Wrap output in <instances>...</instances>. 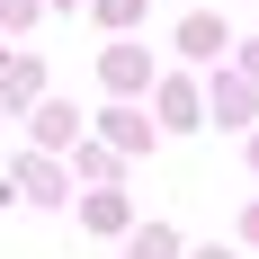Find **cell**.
Returning a JSON list of instances; mask_svg holds the SVG:
<instances>
[{"instance_id": "cell-1", "label": "cell", "mask_w": 259, "mask_h": 259, "mask_svg": "<svg viewBox=\"0 0 259 259\" xmlns=\"http://www.w3.org/2000/svg\"><path fill=\"white\" fill-rule=\"evenodd\" d=\"M99 90L107 99H143V90H152V54L134 45V36H116V45L99 54Z\"/></svg>"}, {"instance_id": "cell-9", "label": "cell", "mask_w": 259, "mask_h": 259, "mask_svg": "<svg viewBox=\"0 0 259 259\" xmlns=\"http://www.w3.org/2000/svg\"><path fill=\"white\" fill-rule=\"evenodd\" d=\"M152 107H161V125H197V107H206V99H197V90H188V80H161V90H152Z\"/></svg>"}, {"instance_id": "cell-13", "label": "cell", "mask_w": 259, "mask_h": 259, "mask_svg": "<svg viewBox=\"0 0 259 259\" xmlns=\"http://www.w3.org/2000/svg\"><path fill=\"white\" fill-rule=\"evenodd\" d=\"M36 18H45V0H0V27H9V36H27Z\"/></svg>"}, {"instance_id": "cell-16", "label": "cell", "mask_w": 259, "mask_h": 259, "mask_svg": "<svg viewBox=\"0 0 259 259\" xmlns=\"http://www.w3.org/2000/svg\"><path fill=\"white\" fill-rule=\"evenodd\" d=\"M241 241H259V206H241Z\"/></svg>"}, {"instance_id": "cell-12", "label": "cell", "mask_w": 259, "mask_h": 259, "mask_svg": "<svg viewBox=\"0 0 259 259\" xmlns=\"http://www.w3.org/2000/svg\"><path fill=\"white\" fill-rule=\"evenodd\" d=\"M72 161H80V179H90V188L116 179V152H107V143H72Z\"/></svg>"}, {"instance_id": "cell-5", "label": "cell", "mask_w": 259, "mask_h": 259, "mask_svg": "<svg viewBox=\"0 0 259 259\" xmlns=\"http://www.w3.org/2000/svg\"><path fill=\"white\" fill-rule=\"evenodd\" d=\"M36 143H45V152H72L80 143V107L72 99H36Z\"/></svg>"}, {"instance_id": "cell-7", "label": "cell", "mask_w": 259, "mask_h": 259, "mask_svg": "<svg viewBox=\"0 0 259 259\" xmlns=\"http://www.w3.org/2000/svg\"><path fill=\"white\" fill-rule=\"evenodd\" d=\"M224 45H233V36H224V18H214V9H188V18H179V54H197V63H214Z\"/></svg>"}, {"instance_id": "cell-15", "label": "cell", "mask_w": 259, "mask_h": 259, "mask_svg": "<svg viewBox=\"0 0 259 259\" xmlns=\"http://www.w3.org/2000/svg\"><path fill=\"white\" fill-rule=\"evenodd\" d=\"M179 259H241V250H224V241H197V250H179Z\"/></svg>"}, {"instance_id": "cell-8", "label": "cell", "mask_w": 259, "mask_h": 259, "mask_svg": "<svg viewBox=\"0 0 259 259\" xmlns=\"http://www.w3.org/2000/svg\"><path fill=\"white\" fill-rule=\"evenodd\" d=\"M188 241L170 233V224H125V259H179Z\"/></svg>"}, {"instance_id": "cell-17", "label": "cell", "mask_w": 259, "mask_h": 259, "mask_svg": "<svg viewBox=\"0 0 259 259\" xmlns=\"http://www.w3.org/2000/svg\"><path fill=\"white\" fill-rule=\"evenodd\" d=\"M45 9H72V18H80V9H90V0H45Z\"/></svg>"}, {"instance_id": "cell-11", "label": "cell", "mask_w": 259, "mask_h": 259, "mask_svg": "<svg viewBox=\"0 0 259 259\" xmlns=\"http://www.w3.org/2000/svg\"><path fill=\"white\" fill-rule=\"evenodd\" d=\"M143 9H152V0H90V18H99L107 36H125V27H143Z\"/></svg>"}, {"instance_id": "cell-18", "label": "cell", "mask_w": 259, "mask_h": 259, "mask_svg": "<svg viewBox=\"0 0 259 259\" xmlns=\"http://www.w3.org/2000/svg\"><path fill=\"white\" fill-rule=\"evenodd\" d=\"M250 170H259V134H250Z\"/></svg>"}, {"instance_id": "cell-6", "label": "cell", "mask_w": 259, "mask_h": 259, "mask_svg": "<svg viewBox=\"0 0 259 259\" xmlns=\"http://www.w3.org/2000/svg\"><path fill=\"white\" fill-rule=\"evenodd\" d=\"M9 188H18V197H36V206H63V170H54L45 152H27L18 170H9Z\"/></svg>"}, {"instance_id": "cell-10", "label": "cell", "mask_w": 259, "mask_h": 259, "mask_svg": "<svg viewBox=\"0 0 259 259\" xmlns=\"http://www.w3.org/2000/svg\"><path fill=\"white\" fill-rule=\"evenodd\" d=\"M80 224H90V233H125V224H134V206L116 197V188H99V197L80 206Z\"/></svg>"}, {"instance_id": "cell-4", "label": "cell", "mask_w": 259, "mask_h": 259, "mask_svg": "<svg viewBox=\"0 0 259 259\" xmlns=\"http://www.w3.org/2000/svg\"><path fill=\"white\" fill-rule=\"evenodd\" d=\"M45 99V63H36V54H0V116H9V107H36Z\"/></svg>"}, {"instance_id": "cell-3", "label": "cell", "mask_w": 259, "mask_h": 259, "mask_svg": "<svg viewBox=\"0 0 259 259\" xmlns=\"http://www.w3.org/2000/svg\"><path fill=\"white\" fill-rule=\"evenodd\" d=\"M206 107H214V125H250V116H259V80L214 72V80H206Z\"/></svg>"}, {"instance_id": "cell-14", "label": "cell", "mask_w": 259, "mask_h": 259, "mask_svg": "<svg viewBox=\"0 0 259 259\" xmlns=\"http://www.w3.org/2000/svg\"><path fill=\"white\" fill-rule=\"evenodd\" d=\"M233 63H241V80H259V36H250V45L233 54Z\"/></svg>"}, {"instance_id": "cell-2", "label": "cell", "mask_w": 259, "mask_h": 259, "mask_svg": "<svg viewBox=\"0 0 259 259\" xmlns=\"http://www.w3.org/2000/svg\"><path fill=\"white\" fill-rule=\"evenodd\" d=\"M99 134H107V152H116V161L152 152V116H143L134 99H116V107H107V116H99Z\"/></svg>"}]
</instances>
